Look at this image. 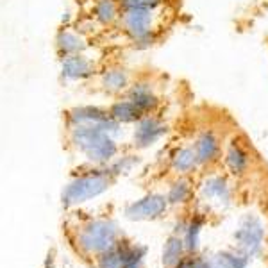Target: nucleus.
Wrapping results in <instances>:
<instances>
[{"instance_id":"obj_1","label":"nucleus","mask_w":268,"mask_h":268,"mask_svg":"<svg viewBox=\"0 0 268 268\" xmlns=\"http://www.w3.org/2000/svg\"><path fill=\"white\" fill-rule=\"evenodd\" d=\"M70 142L91 163H108L118 154L113 134L98 125L70 127Z\"/></svg>"},{"instance_id":"obj_2","label":"nucleus","mask_w":268,"mask_h":268,"mask_svg":"<svg viewBox=\"0 0 268 268\" xmlns=\"http://www.w3.org/2000/svg\"><path fill=\"white\" fill-rule=\"evenodd\" d=\"M159 11V9H157ZM157 11L154 9H122L120 27L134 47L149 48L157 40Z\"/></svg>"},{"instance_id":"obj_3","label":"nucleus","mask_w":268,"mask_h":268,"mask_svg":"<svg viewBox=\"0 0 268 268\" xmlns=\"http://www.w3.org/2000/svg\"><path fill=\"white\" fill-rule=\"evenodd\" d=\"M108 170H98L95 174H86L73 179L63 190V204L66 207L75 204L86 202L90 199L102 195L111 186V174H105Z\"/></svg>"},{"instance_id":"obj_4","label":"nucleus","mask_w":268,"mask_h":268,"mask_svg":"<svg viewBox=\"0 0 268 268\" xmlns=\"http://www.w3.org/2000/svg\"><path fill=\"white\" fill-rule=\"evenodd\" d=\"M79 245L88 254H104L116 247V225L113 222L97 220L83 229Z\"/></svg>"},{"instance_id":"obj_5","label":"nucleus","mask_w":268,"mask_h":268,"mask_svg":"<svg viewBox=\"0 0 268 268\" xmlns=\"http://www.w3.org/2000/svg\"><path fill=\"white\" fill-rule=\"evenodd\" d=\"M66 123L68 127L73 125H98L111 134H116L120 130V125L111 116L109 109L91 108V105H81L66 111Z\"/></svg>"},{"instance_id":"obj_6","label":"nucleus","mask_w":268,"mask_h":268,"mask_svg":"<svg viewBox=\"0 0 268 268\" xmlns=\"http://www.w3.org/2000/svg\"><path fill=\"white\" fill-rule=\"evenodd\" d=\"M263 225L257 218L247 215L239 224V229L234 232V239L238 242V247L245 256H256L261 250V243H263Z\"/></svg>"},{"instance_id":"obj_7","label":"nucleus","mask_w":268,"mask_h":268,"mask_svg":"<svg viewBox=\"0 0 268 268\" xmlns=\"http://www.w3.org/2000/svg\"><path fill=\"white\" fill-rule=\"evenodd\" d=\"M167 134V123L156 115H145L134 127L132 143L136 149H147Z\"/></svg>"},{"instance_id":"obj_8","label":"nucleus","mask_w":268,"mask_h":268,"mask_svg":"<svg viewBox=\"0 0 268 268\" xmlns=\"http://www.w3.org/2000/svg\"><path fill=\"white\" fill-rule=\"evenodd\" d=\"M168 207V199L159 193H150L143 199L132 202L125 209V217L130 220H156L165 215Z\"/></svg>"},{"instance_id":"obj_9","label":"nucleus","mask_w":268,"mask_h":268,"mask_svg":"<svg viewBox=\"0 0 268 268\" xmlns=\"http://www.w3.org/2000/svg\"><path fill=\"white\" fill-rule=\"evenodd\" d=\"M193 149H195V152H197L200 167L217 163L222 157V152H224V149H222V138L213 129L200 130V132L197 134Z\"/></svg>"},{"instance_id":"obj_10","label":"nucleus","mask_w":268,"mask_h":268,"mask_svg":"<svg viewBox=\"0 0 268 268\" xmlns=\"http://www.w3.org/2000/svg\"><path fill=\"white\" fill-rule=\"evenodd\" d=\"M97 66L91 58L86 54H75L61 59V75L68 83H79L95 75Z\"/></svg>"},{"instance_id":"obj_11","label":"nucleus","mask_w":268,"mask_h":268,"mask_svg":"<svg viewBox=\"0 0 268 268\" xmlns=\"http://www.w3.org/2000/svg\"><path fill=\"white\" fill-rule=\"evenodd\" d=\"M125 97L138 105L143 115H154L161 104V98L157 95L156 88L149 81H134L127 90Z\"/></svg>"},{"instance_id":"obj_12","label":"nucleus","mask_w":268,"mask_h":268,"mask_svg":"<svg viewBox=\"0 0 268 268\" xmlns=\"http://www.w3.org/2000/svg\"><path fill=\"white\" fill-rule=\"evenodd\" d=\"M88 50V41L81 31H73L70 27H63L56 34V52L59 58L84 54Z\"/></svg>"},{"instance_id":"obj_13","label":"nucleus","mask_w":268,"mask_h":268,"mask_svg":"<svg viewBox=\"0 0 268 268\" xmlns=\"http://www.w3.org/2000/svg\"><path fill=\"white\" fill-rule=\"evenodd\" d=\"M130 84H132L130 73L125 68H122V66H108L98 75V86L108 95L127 93Z\"/></svg>"},{"instance_id":"obj_14","label":"nucleus","mask_w":268,"mask_h":268,"mask_svg":"<svg viewBox=\"0 0 268 268\" xmlns=\"http://www.w3.org/2000/svg\"><path fill=\"white\" fill-rule=\"evenodd\" d=\"M224 163L234 177H243L250 168V154L238 140H232L224 150Z\"/></svg>"},{"instance_id":"obj_15","label":"nucleus","mask_w":268,"mask_h":268,"mask_svg":"<svg viewBox=\"0 0 268 268\" xmlns=\"http://www.w3.org/2000/svg\"><path fill=\"white\" fill-rule=\"evenodd\" d=\"M122 4L120 0H95L91 2V20L102 27H113L120 22Z\"/></svg>"},{"instance_id":"obj_16","label":"nucleus","mask_w":268,"mask_h":268,"mask_svg":"<svg viewBox=\"0 0 268 268\" xmlns=\"http://www.w3.org/2000/svg\"><path fill=\"white\" fill-rule=\"evenodd\" d=\"M170 167L179 175L192 174L197 167H200L195 149L193 147H179V149H175L170 156Z\"/></svg>"},{"instance_id":"obj_17","label":"nucleus","mask_w":268,"mask_h":268,"mask_svg":"<svg viewBox=\"0 0 268 268\" xmlns=\"http://www.w3.org/2000/svg\"><path fill=\"white\" fill-rule=\"evenodd\" d=\"M109 113L118 123H138L145 116L142 113V109L127 97L113 102L111 108H109Z\"/></svg>"},{"instance_id":"obj_18","label":"nucleus","mask_w":268,"mask_h":268,"mask_svg":"<svg viewBox=\"0 0 268 268\" xmlns=\"http://www.w3.org/2000/svg\"><path fill=\"white\" fill-rule=\"evenodd\" d=\"M200 190H202V195L206 199L215 200V202H227L231 199V188H229L227 181L224 177H218V175L206 179Z\"/></svg>"},{"instance_id":"obj_19","label":"nucleus","mask_w":268,"mask_h":268,"mask_svg":"<svg viewBox=\"0 0 268 268\" xmlns=\"http://www.w3.org/2000/svg\"><path fill=\"white\" fill-rule=\"evenodd\" d=\"M182 250H184V242L179 239L177 236H172L168 238V242L165 243L163 250V264L168 268H174L179 261L182 259Z\"/></svg>"},{"instance_id":"obj_20","label":"nucleus","mask_w":268,"mask_h":268,"mask_svg":"<svg viewBox=\"0 0 268 268\" xmlns=\"http://www.w3.org/2000/svg\"><path fill=\"white\" fill-rule=\"evenodd\" d=\"M190 197H192V182H190L188 179H179V181H175L167 193L168 204H174V206L188 202Z\"/></svg>"},{"instance_id":"obj_21","label":"nucleus","mask_w":268,"mask_h":268,"mask_svg":"<svg viewBox=\"0 0 268 268\" xmlns=\"http://www.w3.org/2000/svg\"><path fill=\"white\" fill-rule=\"evenodd\" d=\"M204 218H193L188 225H186V236H184V247L188 250H197L199 247V234L202 229Z\"/></svg>"},{"instance_id":"obj_22","label":"nucleus","mask_w":268,"mask_h":268,"mask_svg":"<svg viewBox=\"0 0 268 268\" xmlns=\"http://www.w3.org/2000/svg\"><path fill=\"white\" fill-rule=\"evenodd\" d=\"M218 263L224 268H247L249 256L236 252H220L218 254Z\"/></svg>"},{"instance_id":"obj_23","label":"nucleus","mask_w":268,"mask_h":268,"mask_svg":"<svg viewBox=\"0 0 268 268\" xmlns=\"http://www.w3.org/2000/svg\"><path fill=\"white\" fill-rule=\"evenodd\" d=\"M167 0H120L122 9H161Z\"/></svg>"},{"instance_id":"obj_24","label":"nucleus","mask_w":268,"mask_h":268,"mask_svg":"<svg viewBox=\"0 0 268 268\" xmlns=\"http://www.w3.org/2000/svg\"><path fill=\"white\" fill-rule=\"evenodd\" d=\"M98 268H123L122 263V256L116 250V247L113 250L102 254V257L98 259Z\"/></svg>"},{"instance_id":"obj_25","label":"nucleus","mask_w":268,"mask_h":268,"mask_svg":"<svg viewBox=\"0 0 268 268\" xmlns=\"http://www.w3.org/2000/svg\"><path fill=\"white\" fill-rule=\"evenodd\" d=\"M174 268H197V259H181Z\"/></svg>"},{"instance_id":"obj_26","label":"nucleus","mask_w":268,"mask_h":268,"mask_svg":"<svg viewBox=\"0 0 268 268\" xmlns=\"http://www.w3.org/2000/svg\"><path fill=\"white\" fill-rule=\"evenodd\" d=\"M197 268H224L220 264H213V263H207L204 259H197Z\"/></svg>"},{"instance_id":"obj_27","label":"nucleus","mask_w":268,"mask_h":268,"mask_svg":"<svg viewBox=\"0 0 268 268\" xmlns=\"http://www.w3.org/2000/svg\"><path fill=\"white\" fill-rule=\"evenodd\" d=\"M88 2H95V0H88Z\"/></svg>"}]
</instances>
